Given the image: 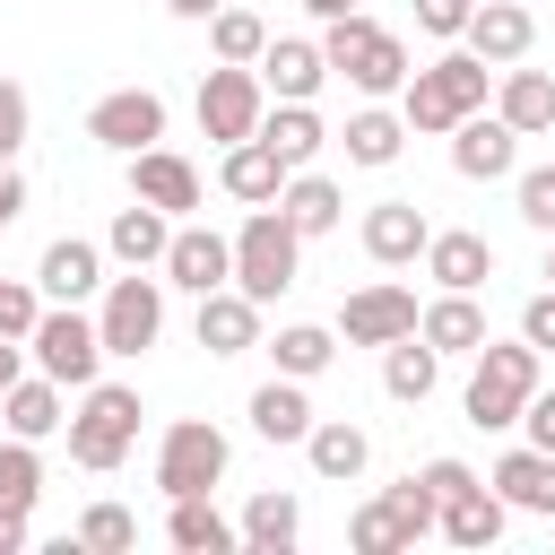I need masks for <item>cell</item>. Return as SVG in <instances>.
<instances>
[{"label": "cell", "instance_id": "obj_16", "mask_svg": "<svg viewBox=\"0 0 555 555\" xmlns=\"http://www.w3.org/2000/svg\"><path fill=\"white\" fill-rule=\"evenodd\" d=\"M260 87H269V104H312L321 95V78H330V61H321V43H304V35H278V43H260Z\"/></svg>", "mask_w": 555, "mask_h": 555}, {"label": "cell", "instance_id": "obj_28", "mask_svg": "<svg viewBox=\"0 0 555 555\" xmlns=\"http://www.w3.org/2000/svg\"><path fill=\"white\" fill-rule=\"evenodd\" d=\"M217 182H225V191H234L243 208H260V199H278V182H286V165H278V156H269V139L251 130V139H234V147H225V165H217Z\"/></svg>", "mask_w": 555, "mask_h": 555}, {"label": "cell", "instance_id": "obj_19", "mask_svg": "<svg viewBox=\"0 0 555 555\" xmlns=\"http://www.w3.org/2000/svg\"><path fill=\"white\" fill-rule=\"evenodd\" d=\"M35 286H43V304H87V295L104 286V251H95V243H78V234H61V243H43Z\"/></svg>", "mask_w": 555, "mask_h": 555}, {"label": "cell", "instance_id": "obj_33", "mask_svg": "<svg viewBox=\"0 0 555 555\" xmlns=\"http://www.w3.org/2000/svg\"><path fill=\"white\" fill-rule=\"evenodd\" d=\"M494 113H503L520 139L555 130V78H546V69H503V87H494Z\"/></svg>", "mask_w": 555, "mask_h": 555}, {"label": "cell", "instance_id": "obj_38", "mask_svg": "<svg viewBox=\"0 0 555 555\" xmlns=\"http://www.w3.org/2000/svg\"><path fill=\"white\" fill-rule=\"evenodd\" d=\"M35 494H43V460L26 434H9L0 442V512H35Z\"/></svg>", "mask_w": 555, "mask_h": 555}, {"label": "cell", "instance_id": "obj_8", "mask_svg": "<svg viewBox=\"0 0 555 555\" xmlns=\"http://www.w3.org/2000/svg\"><path fill=\"white\" fill-rule=\"evenodd\" d=\"M260 113H269V87H260V69H251V61H217V69L199 78V130H208L217 147L251 139V130H260Z\"/></svg>", "mask_w": 555, "mask_h": 555}, {"label": "cell", "instance_id": "obj_44", "mask_svg": "<svg viewBox=\"0 0 555 555\" xmlns=\"http://www.w3.org/2000/svg\"><path fill=\"white\" fill-rule=\"evenodd\" d=\"M416 486H425V494H434V512H442V503H451L460 486H477V477H468V460H425V468H416Z\"/></svg>", "mask_w": 555, "mask_h": 555}, {"label": "cell", "instance_id": "obj_9", "mask_svg": "<svg viewBox=\"0 0 555 555\" xmlns=\"http://www.w3.org/2000/svg\"><path fill=\"white\" fill-rule=\"evenodd\" d=\"M156 330H165V278H139V269L113 278V286H104V312H95L104 356H147Z\"/></svg>", "mask_w": 555, "mask_h": 555}, {"label": "cell", "instance_id": "obj_4", "mask_svg": "<svg viewBox=\"0 0 555 555\" xmlns=\"http://www.w3.org/2000/svg\"><path fill=\"white\" fill-rule=\"evenodd\" d=\"M139 390L130 382H87V399H78V416H69V460L78 468H121L130 460V442H139Z\"/></svg>", "mask_w": 555, "mask_h": 555}, {"label": "cell", "instance_id": "obj_42", "mask_svg": "<svg viewBox=\"0 0 555 555\" xmlns=\"http://www.w3.org/2000/svg\"><path fill=\"white\" fill-rule=\"evenodd\" d=\"M35 312H43V295H35V286H17V278H0V338H26V330H35Z\"/></svg>", "mask_w": 555, "mask_h": 555}, {"label": "cell", "instance_id": "obj_32", "mask_svg": "<svg viewBox=\"0 0 555 555\" xmlns=\"http://www.w3.org/2000/svg\"><path fill=\"white\" fill-rule=\"evenodd\" d=\"M165 538L182 546V555H225V546H243V529L208 503V494H173V520H165Z\"/></svg>", "mask_w": 555, "mask_h": 555}, {"label": "cell", "instance_id": "obj_53", "mask_svg": "<svg viewBox=\"0 0 555 555\" xmlns=\"http://www.w3.org/2000/svg\"><path fill=\"white\" fill-rule=\"evenodd\" d=\"M546 286H555V251H546Z\"/></svg>", "mask_w": 555, "mask_h": 555}, {"label": "cell", "instance_id": "obj_48", "mask_svg": "<svg viewBox=\"0 0 555 555\" xmlns=\"http://www.w3.org/2000/svg\"><path fill=\"white\" fill-rule=\"evenodd\" d=\"M26 208V182H17V165H0V225Z\"/></svg>", "mask_w": 555, "mask_h": 555}, {"label": "cell", "instance_id": "obj_30", "mask_svg": "<svg viewBox=\"0 0 555 555\" xmlns=\"http://www.w3.org/2000/svg\"><path fill=\"white\" fill-rule=\"evenodd\" d=\"M0 416H9V434H26V442H43L52 425H69V416H61V382H52V373H17V382L0 390Z\"/></svg>", "mask_w": 555, "mask_h": 555}, {"label": "cell", "instance_id": "obj_20", "mask_svg": "<svg viewBox=\"0 0 555 555\" xmlns=\"http://www.w3.org/2000/svg\"><path fill=\"white\" fill-rule=\"evenodd\" d=\"M486 486H494L512 512H538V520H555V451H538V442H529V451H503Z\"/></svg>", "mask_w": 555, "mask_h": 555}, {"label": "cell", "instance_id": "obj_23", "mask_svg": "<svg viewBox=\"0 0 555 555\" xmlns=\"http://www.w3.org/2000/svg\"><path fill=\"white\" fill-rule=\"evenodd\" d=\"M503 520H512V503H503L486 477H477V486H460V494L434 512V529H442L451 546H494V538H503Z\"/></svg>", "mask_w": 555, "mask_h": 555}, {"label": "cell", "instance_id": "obj_47", "mask_svg": "<svg viewBox=\"0 0 555 555\" xmlns=\"http://www.w3.org/2000/svg\"><path fill=\"white\" fill-rule=\"evenodd\" d=\"M520 425H529V442H538V451H555V390H529Z\"/></svg>", "mask_w": 555, "mask_h": 555}, {"label": "cell", "instance_id": "obj_41", "mask_svg": "<svg viewBox=\"0 0 555 555\" xmlns=\"http://www.w3.org/2000/svg\"><path fill=\"white\" fill-rule=\"evenodd\" d=\"M520 217H529L538 234H555V165H529V173H520Z\"/></svg>", "mask_w": 555, "mask_h": 555}, {"label": "cell", "instance_id": "obj_5", "mask_svg": "<svg viewBox=\"0 0 555 555\" xmlns=\"http://www.w3.org/2000/svg\"><path fill=\"white\" fill-rule=\"evenodd\" d=\"M529 390H538V347H529V338H512V347L486 338V347H477V373H468V425H477V434L520 425Z\"/></svg>", "mask_w": 555, "mask_h": 555}, {"label": "cell", "instance_id": "obj_46", "mask_svg": "<svg viewBox=\"0 0 555 555\" xmlns=\"http://www.w3.org/2000/svg\"><path fill=\"white\" fill-rule=\"evenodd\" d=\"M468 9H477V0H416V26H425V35H460Z\"/></svg>", "mask_w": 555, "mask_h": 555}, {"label": "cell", "instance_id": "obj_35", "mask_svg": "<svg viewBox=\"0 0 555 555\" xmlns=\"http://www.w3.org/2000/svg\"><path fill=\"white\" fill-rule=\"evenodd\" d=\"M295 538H304V503L295 494H251L243 503V546L251 555H286Z\"/></svg>", "mask_w": 555, "mask_h": 555}, {"label": "cell", "instance_id": "obj_22", "mask_svg": "<svg viewBox=\"0 0 555 555\" xmlns=\"http://www.w3.org/2000/svg\"><path fill=\"white\" fill-rule=\"evenodd\" d=\"M199 347H208V356H243V347H260V304H251L243 286L199 295Z\"/></svg>", "mask_w": 555, "mask_h": 555}, {"label": "cell", "instance_id": "obj_7", "mask_svg": "<svg viewBox=\"0 0 555 555\" xmlns=\"http://www.w3.org/2000/svg\"><path fill=\"white\" fill-rule=\"evenodd\" d=\"M225 434L208 425V416H173L165 425V442H156V486H165V503L173 494H208L217 477H225Z\"/></svg>", "mask_w": 555, "mask_h": 555}, {"label": "cell", "instance_id": "obj_43", "mask_svg": "<svg viewBox=\"0 0 555 555\" xmlns=\"http://www.w3.org/2000/svg\"><path fill=\"white\" fill-rule=\"evenodd\" d=\"M26 147V87L17 78H0V165Z\"/></svg>", "mask_w": 555, "mask_h": 555}, {"label": "cell", "instance_id": "obj_13", "mask_svg": "<svg viewBox=\"0 0 555 555\" xmlns=\"http://www.w3.org/2000/svg\"><path fill=\"white\" fill-rule=\"evenodd\" d=\"M165 286H182V295H217V286H234V243L225 234H208V225H173V243H165Z\"/></svg>", "mask_w": 555, "mask_h": 555}, {"label": "cell", "instance_id": "obj_25", "mask_svg": "<svg viewBox=\"0 0 555 555\" xmlns=\"http://www.w3.org/2000/svg\"><path fill=\"white\" fill-rule=\"evenodd\" d=\"M304 460H312V477H330V486H356L364 477V460H373V442H364V425H347V416H312V434H304Z\"/></svg>", "mask_w": 555, "mask_h": 555}, {"label": "cell", "instance_id": "obj_45", "mask_svg": "<svg viewBox=\"0 0 555 555\" xmlns=\"http://www.w3.org/2000/svg\"><path fill=\"white\" fill-rule=\"evenodd\" d=\"M520 338H529L538 356H555V286H546V295H529V312H520Z\"/></svg>", "mask_w": 555, "mask_h": 555}, {"label": "cell", "instance_id": "obj_11", "mask_svg": "<svg viewBox=\"0 0 555 555\" xmlns=\"http://www.w3.org/2000/svg\"><path fill=\"white\" fill-rule=\"evenodd\" d=\"M87 139L113 147V156L156 147V139H165V95H156V87H121V95H104V104L87 113Z\"/></svg>", "mask_w": 555, "mask_h": 555}, {"label": "cell", "instance_id": "obj_34", "mask_svg": "<svg viewBox=\"0 0 555 555\" xmlns=\"http://www.w3.org/2000/svg\"><path fill=\"white\" fill-rule=\"evenodd\" d=\"M278 208H286L295 234H330V225L347 217V199H338L330 173H286V182H278Z\"/></svg>", "mask_w": 555, "mask_h": 555}, {"label": "cell", "instance_id": "obj_2", "mask_svg": "<svg viewBox=\"0 0 555 555\" xmlns=\"http://www.w3.org/2000/svg\"><path fill=\"white\" fill-rule=\"evenodd\" d=\"M486 87H494V69H486L477 52H442V61L408 69L399 121H408V130H451V121H468V113L486 104Z\"/></svg>", "mask_w": 555, "mask_h": 555}, {"label": "cell", "instance_id": "obj_40", "mask_svg": "<svg viewBox=\"0 0 555 555\" xmlns=\"http://www.w3.org/2000/svg\"><path fill=\"white\" fill-rule=\"evenodd\" d=\"M78 546H95V555H121V546H139V520H130L121 503H87V512H78Z\"/></svg>", "mask_w": 555, "mask_h": 555}, {"label": "cell", "instance_id": "obj_31", "mask_svg": "<svg viewBox=\"0 0 555 555\" xmlns=\"http://www.w3.org/2000/svg\"><path fill=\"white\" fill-rule=\"evenodd\" d=\"M251 434H260V442H304V434H312V399H304V382H286V373L260 382V390H251Z\"/></svg>", "mask_w": 555, "mask_h": 555}, {"label": "cell", "instance_id": "obj_50", "mask_svg": "<svg viewBox=\"0 0 555 555\" xmlns=\"http://www.w3.org/2000/svg\"><path fill=\"white\" fill-rule=\"evenodd\" d=\"M26 546V512H0V555H17Z\"/></svg>", "mask_w": 555, "mask_h": 555}, {"label": "cell", "instance_id": "obj_6", "mask_svg": "<svg viewBox=\"0 0 555 555\" xmlns=\"http://www.w3.org/2000/svg\"><path fill=\"white\" fill-rule=\"evenodd\" d=\"M26 356H35V373H52L61 390H87V382L104 373V338H95V321H87L78 304H43L35 330H26Z\"/></svg>", "mask_w": 555, "mask_h": 555}, {"label": "cell", "instance_id": "obj_10", "mask_svg": "<svg viewBox=\"0 0 555 555\" xmlns=\"http://www.w3.org/2000/svg\"><path fill=\"white\" fill-rule=\"evenodd\" d=\"M425 529H434V494L408 477V486L373 494V503L347 520V546H356V555H399V546H416Z\"/></svg>", "mask_w": 555, "mask_h": 555}, {"label": "cell", "instance_id": "obj_37", "mask_svg": "<svg viewBox=\"0 0 555 555\" xmlns=\"http://www.w3.org/2000/svg\"><path fill=\"white\" fill-rule=\"evenodd\" d=\"M338 147H347V165H390V156L408 147V121H399V113H356V121L338 130Z\"/></svg>", "mask_w": 555, "mask_h": 555}, {"label": "cell", "instance_id": "obj_49", "mask_svg": "<svg viewBox=\"0 0 555 555\" xmlns=\"http://www.w3.org/2000/svg\"><path fill=\"white\" fill-rule=\"evenodd\" d=\"M17 373H26V338H0V390H9Z\"/></svg>", "mask_w": 555, "mask_h": 555}, {"label": "cell", "instance_id": "obj_26", "mask_svg": "<svg viewBox=\"0 0 555 555\" xmlns=\"http://www.w3.org/2000/svg\"><path fill=\"white\" fill-rule=\"evenodd\" d=\"M260 139H269V156H278L286 173H304V165L330 147V130H321L312 104H269V113H260Z\"/></svg>", "mask_w": 555, "mask_h": 555}, {"label": "cell", "instance_id": "obj_3", "mask_svg": "<svg viewBox=\"0 0 555 555\" xmlns=\"http://www.w3.org/2000/svg\"><path fill=\"white\" fill-rule=\"evenodd\" d=\"M295 269H304V234L286 225L278 199H260V208L243 217V234H234V286H243L251 304H278V295L295 286Z\"/></svg>", "mask_w": 555, "mask_h": 555}, {"label": "cell", "instance_id": "obj_29", "mask_svg": "<svg viewBox=\"0 0 555 555\" xmlns=\"http://www.w3.org/2000/svg\"><path fill=\"white\" fill-rule=\"evenodd\" d=\"M434 382H442V356H434V347H425L416 330L382 347V390H390V399H408V408H425V399H434Z\"/></svg>", "mask_w": 555, "mask_h": 555}, {"label": "cell", "instance_id": "obj_14", "mask_svg": "<svg viewBox=\"0 0 555 555\" xmlns=\"http://www.w3.org/2000/svg\"><path fill=\"white\" fill-rule=\"evenodd\" d=\"M408 330H416V295L390 286V278H382V286H356V295L338 304V338H347V347H390V338H408Z\"/></svg>", "mask_w": 555, "mask_h": 555}, {"label": "cell", "instance_id": "obj_12", "mask_svg": "<svg viewBox=\"0 0 555 555\" xmlns=\"http://www.w3.org/2000/svg\"><path fill=\"white\" fill-rule=\"evenodd\" d=\"M520 165V130L503 121V113H468V121H451V173H468V182H503Z\"/></svg>", "mask_w": 555, "mask_h": 555}, {"label": "cell", "instance_id": "obj_17", "mask_svg": "<svg viewBox=\"0 0 555 555\" xmlns=\"http://www.w3.org/2000/svg\"><path fill=\"white\" fill-rule=\"evenodd\" d=\"M425 243H434V217H425L416 199H382V208H364V251H373L382 269L425 260Z\"/></svg>", "mask_w": 555, "mask_h": 555}, {"label": "cell", "instance_id": "obj_27", "mask_svg": "<svg viewBox=\"0 0 555 555\" xmlns=\"http://www.w3.org/2000/svg\"><path fill=\"white\" fill-rule=\"evenodd\" d=\"M165 243H173V217H165V208H147V199H130V208L113 217V234H104V251H113L121 269H156V260H165Z\"/></svg>", "mask_w": 555, "mask_h": 555}, {"label": "cell", "instance_id": "obj_51", "mask_svg": "<svg viewBox=\"0 0 555 555\" xmlns=\"http://www.w3.org/2000/svg\"><path fill=\"white\" fill-rule=\"evenodd\" d=\"M165 9H173V17H217L225 0H165Z\"/></svg>", "mask_w": 555, "mask_h": 555}, {"label": "cell", "instance_id": "obj_1", "mask_svg": "<svg viewBox=\"0 0 555 555\" xmlns=\"http://www.w3.org/2000/svg\"><path fill=\"white\" fill-rule=\"evenodd\" d=\"M330 35H321V61L356 87V95H399L408 87V43L390 35V26H373L364 9H347V17H321Z\"/></svg>", "mask_w": 555, "mask_h": 555}, {"label": "cell", "instance_id": "obj_39", "mask_svg": "<svg viewBox=\"0 0 555 555\" xmlns=\"http://www.w3.org/2000/svg\"><path fill=\"white\" fill-rule=\"evenodd\" d=\"M208 43H217V61H260L269 26H260L251 9H217V17H208Z\"/></svg>", "mask_w": 555, "mask_h": 555}, {"label": "cell", "instance_id": "obj_21", "mask_svg": "<svg viewBox=\"0 0 555 555\" xmlns=\"http://www.w3.org/2000/svg\"><path fill=\"white\" fill-rule=\"evenodd\" d=\"M425 278H434L442 295H477V286L494 278V243H486V234H434V243H425Z\"/></svg>", "mask_w": 555, "mask_h": 555}, {"label": "cell", "instance_id": "obj_18", "mask_svg": "<svg viewBox=\"0 0 555 555\" xmlns=\"http://www.w3.org/2000/svg\"><path fill=\"white\" fill-rule=\"evenodd\" d=\"M130 199H147V208H165V217L199 208V173H191V156H173V147H139V156H130Z\"/></svg>", "mask_w": 555, "mask_h": 555}, {"label": "cell", "instance_id": "obj_52", "mask_svg": "<svg viewBox=\"0 0 555 555\" xmlns=\"http://www.w3.org/2000/svg\"><path fill=\"white\" fill-rule=\"evenodd\" d=\"M312 17H347V9H364V0H304Z\"/></svg>", "mask_w": 555, "mask_h": 555}, {"label": "cell", "instance_id": "obj_24", "mask_svg": "<svg viewBox=\"0 0 555 555\" xmlns=\"http://www.w3.org/2000/svg\"><path fill=\"white\" fill-rule=\"evenodd\" d=\"M416 338H425L434 356H477V347H486V312H477V295H434V304L416 312Z\"/></svg>", "mask_w": 555, "mask_h": 555}, {"label": "cell", "instance_id": "obj_15", "mask_svg": "<svg viewBox=\"0 0 555 555\" xmlns=\"http://www.w3.org/2000/svg\"><path fill=\"white\" fill-rule=\"evenodd\" d=\"M460 43H468L486 69H512V61H529L538 17H529L520 0H477V9H468V26H460Z\"/></svg>", "mask_w": 555, "mask_h": 555}, {"label": "cell", "instance_id": "obj_36", "mask_svg": "<svg viewBox=\"0 0 555 555\" xmlns=\"http://www.w3.org/2000/svg\"><path fill=\"white\" fill-rule=\"evenodd\" d=\"M269 356H278V373H286V382H312V373H330L338 338H330L321 321H295V330H278V338H269Z\"/></svg>", "mask_w": 555, "mask_h": 555}]
</instances>
